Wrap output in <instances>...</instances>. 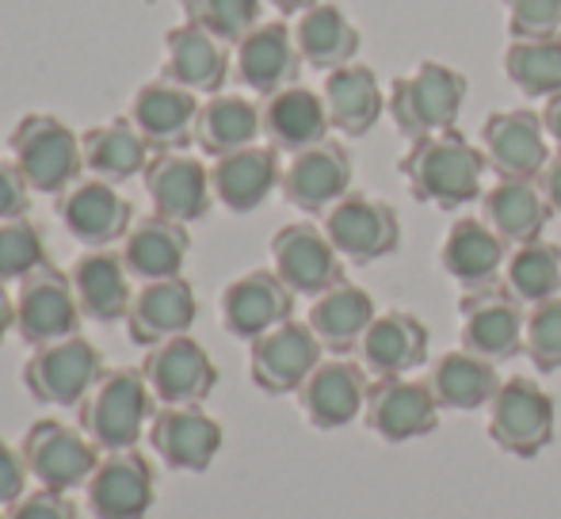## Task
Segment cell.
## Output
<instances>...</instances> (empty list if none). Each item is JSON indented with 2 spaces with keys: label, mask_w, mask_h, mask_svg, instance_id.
Returning <instances> with one entry per match:
<instances>
[{
  "label": "cell",
  "mask_w": 561,
  "mask_h": 519,
  "mask_svg": "<svg viewBox=\"0 0 561 519\" xmlns=\"http://www.w3.org/2000/svg\"><path fill=\"white\" fill-rule=\"evenodd\" d=\"M398 172L405 176L409 195L416 203H428L436 210H462L466 203L485 195L481 180L489 172V161L481 146L466 141L462 130H444L432 138L409 141Z\"/></svg>",
  "instance_id": "6da1fadb"
},
{
  "label": "cell",
  "mask_w": 561,
  "mask_h": 519,
  "mask_svg": "<svg viewBox=\"0 0 561 519\" xmlns=\"http://www.w3.org/2000/svg\"><path fill=\"white\" fill-rule=\"evenodd\" d=\"M153 401L157 397L141 367H115L100 374L96 387L84 393V401L77 405V420L104 454L130 451L146 436V424L153 420Z\"/></svg>",
  "instance_id": "7a4b0ae2"
},
{
  "label": "cell",
  "mask_w": 561,
  "mask_h": 519,
  "mask_svg": "<svg viewBox=\"0 0 561 519\" xmlns=\"http://www.w3.org/2000/svg\"><path fill=\"white\" fill-rule=\"evenodd\" d=\"M466 92H470V81L455 66H447V61H421L413 73H401L390 81L386 112H390L401 138L421 141L432 138V134L455 130L466 104Z\"/></svg>",
  "instance_id": "3957f363"
},
{
  "label": "cell",
  "mask_w": 561,
  "mask_h": 519,
  "mask_svg": "<svg viewBox=\"0 0 561 519\" xmlns=\"http://www.w3.org/2000/svg\"><path fill=\"white\" fill-rule=\"evenodd\" d=\"M12 161L38 195H61L69 184H77L84 172L81 134L58 115L31 112L8 134Z\"/></svg>",
  "instance_id": "277c9868"
},
{
  "label": "cell",
  "mask_w": 561,
  "mask_h": 519,
  "mask_svg": "<svg viewBox=\"0 0 561 519\" xmlns=\"http://www.w3.org/2000/svg\"><path fill=\"white\" fill-rule=\"evenodd\" d=\"M489 439L512 459H535L554 443L558 405L550 390H542L527 374H512L489 401Z\"/></svg>",
  "instance_id": "5b68a950"
},
{
  "label": "cell",
  "mask_w": 561,
  "mask_h": 519,
  "mask_svg": "<svg viewBox=\"0 0 561 519\" xmlns=\"http://www.w3.org/2000/svg\"><path fill=\"white\" fill-rule=\"evenodd\" d=\"M100 374H104L100 348L84 341L81 333H73L66 341L43 344V348L31 351V359L23 364V387L38 405L77 408L84 393L100 382Z\"/></svg>",
  "instance_id": "8992f818"
},
{
  "label": "cell",
  "mask_w": 561,
  "mask_h": 519,
  "mask_svg": "<svg viewBox=\"0 0 561 519\" xmlns=\"http://www.w3.org/2000/svg\"><path fill=\"white\" fill-rule=\"evenodd\" d=\"M321 230L329 233L333 249L347 264H375L398 253L401 218L386 199L367 192H347L336 207L321 215Z\"/></svg>",
  "instance_id": "52a82bcc"
},
{
  "label": "cell",
  "mask_w": 561,
  "mask_h": 519,
  "mask_svg": "<svg viewBox=\"0 0 561 519\" xmlns=\"http://www.w3.org/2000/svg\"><path fill=\"white\" fill-rule=\"evenodd\" d=\"M524 325L527 305L516 302L501 282L462 290L458 298V341L466 351L489 359V364H504L524 351Z\"/></svg>",
  "instance_id": "ba28073f"
},
{
  "label": "cell",
  "mask_w": 561,
  "mask_h": 519,
  "mask_svg": "<svg viewBox=\"0 0 561 519\" xmlns=\"http://www.w3.org/2000/svg\"><path fill=\"white\" fill-rule=\"evenodd\" d=\"M23 462L31 470V482L43 489H81L100 466V447L66 420H35L20 443Z\"/></svg>",
  "instance_id": "9c48e42d"
},
{
  "label": "cell",
  "mask_w": 561,
  "mask_h": 519,
  "mask_svg": "<svg viewBox=\"0 0 561 519\" xmlns=\"http://www.w3.org/2000/svg\"><path fill=\"white\" fill-rule=\"evenodd\" d=\"M81 305H77V290L69 272L54 264H43L20 279V295H15V333L31 344V348H43V344L66 341L81 325Z\"/></svg>",
  "instance_id": "30bf717a"
},
{
  "label": "cell",
  "mask_w": 561,
  "mask_h": 519,
  "mask_svg": "<svg viewBox=\"0 0 561 519\" xmlns=\"http://www.w3.org/2000/svg\"><path fill=\"white\" fill-rule=\"evenodd\" d=\"M439 401L424 379H370L363 424L382 443H413L439 428Z\"/></svg>",
  "instance_id": "8fae6325"
},
{
  "label": "cell",
  "mask_w": 561,
  "mask_h": 519,
  "mask_svg": "<svg viewBox=\"0 0 561 519\" xmlns=\"http://www.w3.org/2000/svg\"><path fill=\"white\" fill-rule=\"evenodd\" d=\"M141 374H146L157 405H203L218 387L215 359L192 333L146 348Z\"/></svg>",
  "instance_id": "7c38bea8"
},
{
  "label": "cell",
  "mask_w": 561,
  "mask_h": 519,
  "mask_svg": "<svg viewBox=\"0 0 561 519\" xmlns=\"http://www.w3.org/2000/svg\"><path fill=\"white\" fill-rule=\"evenodd\" d=\"M321 341L313 336L310 321H283L272 333L256 336L249 344V374L256 390L283 397V393H298L302 382L321 364Z\"/></svg>",
  "instance_id": "4fadbf2b"
},
{
  "label": "cell",
  "mask_w": 561,
  "mask_h": 519,
  "mask_svg": "<svg viewBox=\"0 0 561 519\" xmlns=\"http://www.w3.org/2000/svg\"><path fill=\"white\" fill-rule=\"evenodd\" d=\"M272 272L295 290V298H318L344 279V256L321 226L287 222L272 238Z\"/></svg>",
  "instance_id": "5bb4252c"
},
{
  "label": "cell",
  "mask_w": 561,
  "mask_h": 519,
  "mask_svg": "<svg viewBox=\"0 0 561 519\" xmlns=\"http://www.w3.org/2000/svg\"><path fill=\"white\" fill-rule=\"evenodd\" d=\"M481 153L496 180H539L550 161V138L542 115L531 107L493 112L481 123Z\"/></svg>",
  "instance_id": "9a60e30c"
},
{
  "label": "cell",
  "mask_w": 561,
  "mask_h": 519,
  "mask_svg": "<svg viewBox=\"0 0 561 519\" xmlns=\"http://www.w3.org/2000/svg\"><path fill=\"white\" fill-rule=\"evenodd\" d=\"M58 218L84 249H112L134 226V207L115 184L100 176H81L58 195Z\"/></svg>",
  "instance_id": "2e32d148"
},
{
  "label": "cell",
  "mask_w": 561,
  "mask_h": 519,
  "mask_svg": "<svg viewBox=\"0 0 561 519\" xmlns=\"http://www.w3.org/2000/svg\"><path fill=\"white\" fill-rule=\"evenodd\" d=\"M352 153L340 141L325 138L318 146L290 153V161L283 164L279 192L302 215H325L329 207H336L352 192Z\"/></svg>",
  "instance_id": "e0dca14e"
},
{
  "label": "cell",
  "mask_w": 561,
  "mask_h": 519,
  "mask_svg": "<svg viewBox=\"0 0 561 519\" xmlns=\"http://www.w3.org/2000/svg\"><path fill=\"white\" fill-rule=\"evenodd\" d=\"M222 424L203 405H161L149 420V447L169 470L203 474L222 451Z\"/></svg>",
  "instance_id": "ac0fdd59"
},
{
  "label": "cell",
  "mask_w": 561,
  "mask_h": 519,
  "mask_svg": "<svg viewBox=\"0 0 561 519\" xmlns=\"http://www.w3.org/2000/svg\"><path fill=\"white\" fill-rule=\"evenodd\" d=\"M218 313H222V328L237 341H256V336L272 333L275 325L295 318V290L272 272V267H252V272L237 275L226 282L222 298H218Z\"/></svg>",
  "instance_id": "d6986e66"
},
{
  "label": "cell",
  "mask_w": 561,
  "mask_h": 519,
  "mask_svg": "<svg viewBox=\"0 0 561 519\" xmlns=\"http://www.w3.org/2000/svg\"><path fill=\"white\" fill-rule=\"evenodd\" d=\"M146 180V195L153 203V215L172 218V222L187 226L207 218L210 203H215V187H210V169L199 157L184 153V149H164L153 153L141 172Z\"/></svg>",
  "instance_id": "ffe728a7"
},
{
  "label": "cell",
  "mask_w": 561,
  "mask_h": 519,
  "mask_svg": "<svg viewBox=\"0 0 561 519\" xmlns=\"http://www.w3.org/2000/svg\"><path fill=\"white\" fill-rule=\"evenodd\" d=\"M84 493H89V512L96 519H146L157 497V477L138 447L107 451Z\"/></svg>",
  "instance_id": "44dd1931"
},
{
  "label": "cell",
  "mask_w": 561,
  "mask_h": 519,
  "mask_svg": "<svg viewBox=\"0 0 561 519\" xmlns=\"http://www.w3.org/2000/svg\"><path fill=\"white\" fill-rule=\"evenodd\" d=\"M302 66L306 61L298 54L295 27H287L283 20H260L233 50L237 81L256 96H272V92L298 84Z\"/></svg>",
  "instance_id": "7402d4cb"
},
{
  "label": "cell",
  "mask_w": 561,
  "mask_h": 519,
  "mask_svg": "<svg viewBox=\"0 0 561 519\" xmlns=\"http://www.w3.org/2000/svg\"><path fill=\"white\" fill-rule=\"evenodd\" d=\"M367 393H370V374L363 371V364L333 356V359H321L310 379L302 382L298 405H302L306 420L313 428L333 431L359 420L363 408H367Z\"/></svg>",
  "instance_id": "603a6c76"
},
{
  "label": "cell",
  "mask_w": 561,
  "mask_h": 519,
  "mask_svg": "<svg viewBox=\"0 0 561 519\" xmlns=\"http://www.w3.org/2000/svg\"><path fill=\"white\" fill-rule=\"evenodd\" d=\"M199 318V302H195V287L184 275L172 279H149L134 290L130 310H126V333L138 348H153L172 336H184Z\"/></svg>",
  "instance_id": "cb8c5ba5"
},
{
  "label": "cell",
  "mask_w": 561,
  "mask_h": 519,
  "mask_svg": "<svg viewBox=\"0 0 561 519\" xmlns=\"http://www.w3.org/2000/svg\"><path fill=\"white\" fill-rule=\"evenodd\" d=\"M432 336L416 313L409 310H382L359 341V364L370 379H401L428 364Z\"/></svg>",
  "instance_id": "d4e9b609"
},
{
  "label": "cell",
  "mask_w": 561,
  "mask_h": 519,
  "mask_svg": "<svg viewBox=\"0 0 561 519\" xmlns=\"http://www.w3.org/2000/svg\"><path fill=\"white\" fill-rule=\"evenodd\" d=\"M199 107L203 104L192 89L161 77V81H149L134 92L130 123L149 141L153 153H164V149H184L187 141H195Z\"/></svg>",
  "instance_id": "484cf974"
},
{
  "label": "cell",
  "mask_w": 561,
  "mask_h": 519,
  "mask_svg": "<svg viewBox=\"0 0 561 519\" xmlns=\"http://www.w3.org/2000/svg\"><path fill=\"white\" fill-rule=\"evenodd\" d=\"M512 245L489 230L485 218H455L439 245V267L458 282L462 290L496 287L508 264Z\"/></svg>",
  "instance_id": "4316f807"
},
{
  "label": "cell",
  "mask_w": 561,
  "mask_h": 519,
  "mask_svg": "<svg viewBox=\"0 0 561 519\" xmlns=\"http://www.w3.org/2000/svg\"><path fill=\"white\" fill-rule=\"evenodd\" d=\"M229 43L215 38L195 23H180L164 35V73L169 81L192 89L195 96H218L229 77Z\"/></svg>",
  "instance_id": "83f0119b"
},
{
  "label": "cell",
  "mask_w": 561,
  "mask_h": 519,
  "mask_svg": "<svg viewBox=\"0 0 561 519\" xmlns=\"http://www.w3.org/2000/svg\"><path fill=\"white\" fill-rule=\"evenodd\" d=\"M279 180L283 164L275 146H244L237 153L215 157V164H210L215 199L233 215H252L256 207H264V199L279 187Z\"/></svg>",
  "instance_id": "f1b7e54d"
},
{
  "label": "cell",
  "mask_w": 561,
  "mask_h": 519,
  "mask_svg": "<svg viewBox=\"0 0 561 519\" xmlns=\"http://www.w3.org/2000/svg\"><path fill=\"white\" fill-rule=\"evenodd\" d=\"M260 127H264L267 146H275L279 153H298V149L325 141L333 123H329V107L321 92L306 89V84H290V89L264 96Z\"/></svg>",
  "instance_id": "f546056e"
},
{
  "label": "cell",
  "mask_w": 561,
  "mask_h": 519,
  "mask_svg": "<svg viewBox=\"0 0 561 519\" xmlns=\"http://www.w3.org/2000/svg\"><path fill=\"white\" fill-rule=\"evenodd\" d=\"M69 279H73L77 290V305L89 321H118L130 310V272L123 264V253H112V249H84L81 256L69 267Z\"/></svg>",
  "instance_id": "4dcf8cb0"
},
{
  "label": "cell",
  "mask_w": 561,
  "mask_h": 519,
  "mask_svg": "<svg viewBox=\"0 0 561 519\" xmlns=\"http://www.w3.org/2000/svg\"><path fill=\"white\" fill-rule=\"evenodd\" d=\"M123 264L134 279H172V275H184L187 253H192V238H187V226L172 222V218L149 215L141 222L130 226V233L123 238Z\"/></svg>",
  "instance_id": "1f68e13d"
},
{
  "label": "cell",
  "mask_w": 561,
  "mask_h": 519,
  "mask_svg": "<svg viewBox=\"0 0 561 519\" xmlns=\"http://www.w3.org/2000/svg\"><path fill=\"white\" fill-rule=\"evenodd\" d=\"M321 96H325V107H329V123H333V130H340L344 138H363V134H370L386 112V96H382V84H378L375 69L359 66V61L325 73Z\"/></svg>",
  "instance_id": "d6a6232c"
},
{
  "label": "cell",
  "mask_w": 561,
  "mask_h": 519,
  "mask_svg": "<svg viewBox=\"0 0 561 519\" xmlns=\"http://www.w3.org/2000/svg\"><path fill=\"white\" fill-rule=\"evenodd\" d=\"M481 218L489 222V230H496V238L516 249L539 241L554 215L542 199L539 180H496L481 195Z\"/></svg>",
  "instance_id": "836d02e7"
},
{
  "label": "cell",
  "mask_w": 561,
  "mask_h": 519,
  "mask_svg": "<svg viewBox=\"0 0 561 519\" xmlns=\"http://www.w3.org/2000/svg\"><path fill=\"white\" fill-rule=\"evenodd\" d=\"M375 318H378L375 298H370L359 282L340 279L336 287H329L325 295L313 298L310 318L306 321H310L321 348L333 351V356H347V351L359 348L363 333H367Z\"/></svg>",
  "instance_id": "e575fe53"
},
{
  "label": "cell",
  "mask_w": 561,
  "mask_h": 519,
  "mask_svg": "<svg viewBox=\"0 0 561 519\" xmlns=\"http://www.w3.org/2000/svg\"><path fill=\"white\" fill-rule=\"evenodd\" d=\"M295 43L306 66L333 73L340 66H352L359 54V27L347 20V12L336 0H318L313 8H306L295 23Z\"/></svg>",
  "instance_id": "d590c367"
},
{
  "label": "cell",
  "mask_w": 561,
  "mask_h": 519,
  "mask_svg": "<svg viewBox=\"0 0 561 519\" xmlns=\"http://www.w3.org/2000/svg\"><path fill=\"white\" fill-rule=\"evenodd\" d=\"M436 393L439 408H450V413H478V408H489L493 393L501 390L504 379H496V364L473 356L466 348L444 351V356L432 364L428 379H424Z\"/></svg>",
  "instance_id": "8d00e7d4"
},
{
  "label": "cell",
  "mask_w": 561,
  "mask_h": 519,
  "mask_svg": "<svg viewBox=\"0 0 561 519\" xmlns=\"http://www.w3.org/2000/svg\"><path fill=\"white\" fill-rule=\"evenodd\" d=\"M81 153H84L89 176H100V180H107V184H126V180L146 172L149 141L141 138L130 119H112V123H100V127L84 130Z\"/></svg>",
  "instance_id": "74e56055"
},
{
  "label": "cell",
  "mask_w": 561,
  "mask_h": 519,
  "mask_svg": "<svg viewBox=\"0 0 561 519\" xmlns=\"http://www.w3.org/2000/svg\"><path fill=\"white\" fill-rule=\"evenodd\" d=\"M260 134H264L260 104H252L249 96H237V92H218V96H207V104L199 107L195 146L207 157H226L244 146H256Z\"/></svg>",
  "instance_id": "f35d334b"
},
{
  "label": "cell",
  "mask_w": 561,
  "mask_h": 519,
  "mask_svg": "<svg viewBox=\"0 0 561 519\" xmlns=\"http://www.w3.org/2000/svg\"><path fill=\"white\" fill-rule=\"evenodd\" d=\"M501 287L508 290L516 302H524L527 310L558 298L561 295V245H554V241H547V238L516 245L508 253V264H504Z\"/></svg>",
  "instance_id": "ab89813d"
},
{
  "label": "cell",
  "mask_w": 561,
  "mask_h": 519,
  "mask_svg": "<svg viewBox=\"0 0 561 519\" xmlns=\"http://www.w3.org/2000/svg\"><path fill=\"white\" fill-rule=\"evenodd\" d=\"M504 77L527 100H550L561 92V31L558 35L508 38L504 46Z\"/></svg>",
  "instance_id": "60d3db41"
},
{
  "label": "cell",
  "mask_w": 561,
  "mask_h": 519,
  "mask_svg": "<svg viewBox=\"0 0 561 519\" xmlns=\"http://www.w3.org/2000/svg\"><path fill=\"white\" fill-rule=\"evenodd\" d=\"M184 23L210 31L215 38L237 46L260 23L264 0H180Z\"/></svg>",
  "instance_id": "b9f144b4"
},
{
  "label": "cell",
  "mask_w": 561,
  "mask_h": 519,
  "mask_svg": "<svg viewBox=\"0 0 561 519\" xmlns=\"http://www.w3.org/2000/svg\"><path fill=\"white\" fill-rule=\"evenodd\" d=\"M50 264L46 260V241L31 218H12L0 222V282L27 279L35 267Z\"/></svg>",
  "instance_id": "7bdbcfd3"
},
{
  "label": "cell",
  "mask_w": 561,
  "mask_h": 519,
  "mask_svg": "<svg viewBox=\"0 0 561 519\" xmlns=\"http://www.w3.org/2000/svg\"><path fill=\"white\" fill-rule=\"evenodd\" d=\"M524 351L535 364V371H561V295L527 310Z\"/></svg>",
  "instance_id": "ee69618b"
},
{
  "label": "cell",
  "mask_w": 561,
  "mask_h": 519,
  "mask_svg": "<svg viewBox=\"0 0 561 519\" xmlns=\"http://www.w3.org/2000/svg\"><path fill=\"white\" fill-rule=\"evenodd\" d=\"M508 15L512 38L558 35L561 31V0H501Z\"/></svg>",
  "instance_id": "f6af8a7d"
},
{
  "label": "cell",
  "mask_w": 561,
  "mask_h": 519,
  "mask_svg": "<svg viewBox=\"0 0 561 519\" xmlns=\"http://www.w3.org/2000/svg\"><path fill=\"white\" fill-rule=\"evenodd\" d=\"M8 519H77V505L69 500V493L43 489V485H38L35 493H23V497L8 508Z\"/></svg>",
  "instance_id": "bcb514c9"
},
{
  "label": "cell",
  "mask_w": 561,
  "mask_h": 519,
  "mask_svg": "<svg viewBox=\"0 0 561 519\" xmlns=\"http://www.w3.org/2000/svg\"><path fill=\"white\" fill-rule=\"evenodd\" d=\"M27 477H31V470H27V462H23V451L0 436V508H12L15 500L23 497Z\"/></svg>",
  "instance_id": "7dc6e473"
},
{
  "label": "cell",
  "mask_w": 561,
  "mask_h": 519,
  "mask_svg": "<svg viewBox=\"0 0 561 519\" xmlns=\"http://www.w3.org/2000/svg\"><path fill=\"white\" fill-rule=\"evenodd\" d=\"M27 207H31V184L15 169V161H0V222L27 218Z\"/></svg>",
  "instance_id": "c3c4849f"
},
{
  "label": "cell",
  "mask_w": 561,
  "mask_h": 519,
  "mask_svg": "<svg viewBox=\"0 0 561 519\" xmlns=\"http://www.w3.org/2000/svg\"><path fill=\"white\" fill-rule=\"evenodd\" d=\"M539 187H542V199H547L550 215L561 218V153H550L547 169L539 172Z\"/></svg>",
  "instance_id": "681fc988"
},
{
  "label": "cell",
  "mask_w": 561,
  "mask_h": 519,
  "mask_svg": "<svg viewBox=\"0 0 561 519\" xmlns=\"http://www.w3.org/2000/svg\"><path fill=\"white\" fill-rule=\"evenodd\" d=\"M539 115H542V127H547V138L554 141V149L561 153V92L547 100V107Z\"/></svg>",
  "instance_id": "f907efd6"
},
{
  "label": "cell",
  "mask_w": 561,
  "mask_h": 519,
  "mask_svg": "<svg viewBox=\"0 0 561 519\" xmlns=\"http://www.w3.org/2000/svg\"><path fill=\"white\" fill-rule=\"evenodd\" d=\"M15 328V298L4 290V282H0V344H4V336Z\"/></svg>",
  "instance_id": "816d5d0a"
},
{
  "label": "cell",
  "mask_w": 561,
  "mask_h": 519,
  "mask_svg": "<svg viewBox=\"0 0 561 519\" xmlns=\"http://www.w3.org/2000/svg\"><path fill=\"white\" fill-rule=\"evenodd\" d=\"M267 4H275L283 15H302L306 8H313L318 0H267Z\"/></svg>",
  "instance_id": "f5cc1de1"
},
{
  "label": "cell",
  "mask_w": 561,
  "mask_h": 519,
  "mask_svg": "<svg viewBox=\"0 0 561 519\" xmlns=\"http://www.w3.org/2000/svg\"><path fill=\"white\" fill-rule=\"evenodd\" d=\"M0 519H8V516H4V512H0Z\"/></svg>",
  "instance_id": "db71d44e"
}]
</instances>
